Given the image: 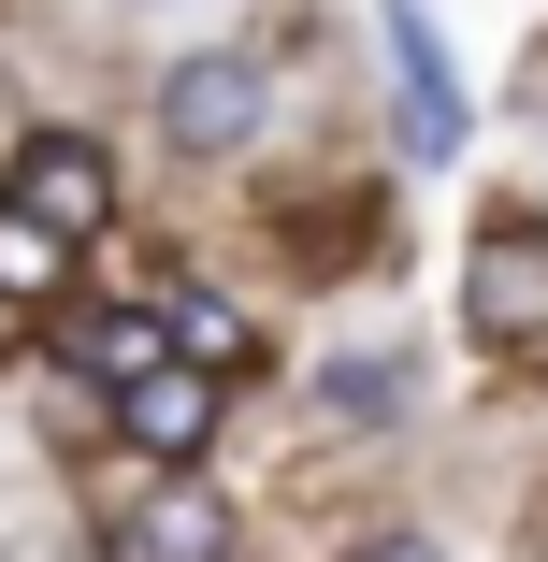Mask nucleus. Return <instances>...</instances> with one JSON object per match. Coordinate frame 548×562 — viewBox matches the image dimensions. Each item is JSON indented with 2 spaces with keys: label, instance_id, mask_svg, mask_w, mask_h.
Listing matches in <instances>:
<instances>
[{
  "label": "nucleus",
  "instance_id": "obj_2",
  "mask_svg": "<svg viewBox=\"0 0 548 562\" xmlns=\"http://www.w3.org/2000/svg\"><path fill=\"white\" fill-rule=\"evenodd\" d=\"M260 116H275V72L260 58H174L159 72V145L174 159H246Z\"/></svg>",
  "mask_w": 548,
  "mask_h": 562
},
{
  "label": "nucleus",
  "instance_id": "obj_4",
  "mask_svg": "<svg viewBox=\"0 0 548 562\" xmlns=\"http://www.w3.org/2000/svg\"><path fill=\"white\" fill-rule=\"evenodd\" d=\"M116 447L159 476H202V447H216V375L202 361H159L145 390H116Z\"/></svg>",
  "mask_w": 548,
  "mask_h": 562
},
{
  "label": "nucleus",
  "instance_id": "obj_10",
  "mask_svg": "<svg viewBox=\"0 0 548 562\" xmlns=\"http://www.w3.org/2000/svg\"><path fill=\"white\" fill-rule=\"evenodd\" d=\"M216 347L246 361V317H232V303H174V361H202V375H216Z\"/></svg>",
  "mask_w": 548,
  "mask_h": 562
},
{
  "label": "nucleus",
  "instance_id": "obj_9",
  "mask_svg": "<svg viewBox=\"0 0 548 562\" xmlns=\"http://www.w3.org/2000/svg\"><path fill=\"white\" fill-rule=\"evenodd\" d=\"M317 404H333L347 432H376V418H404V361H333V375H317Z\"/></svg>",
  "mask_w": 548,
  "mask_h": 562
},
{
  "label": "nucleus",
  "instance_id": "obj_7",
  "mask_svg": "<svg viewBox=\"0 0 548 562\" xmlns=\"http://www.w3.org/2000/svg\"><path fill=\"white\" fill-rule=\"evenodd\" d=\"M116 562H232V505H216L202 476H174V491H145L116 519Z\"/></svg>",
  "mask_w": 548,
  "mask_h": 562
},
{
  "label": "nucleus",
  "instance_id": "obj_1",
  "mask_svg": "<svg viewBox=\"0 0 548 562\" xmlns=\"http://www.w3.org/2000/svg\"><path fill=\"white\" fill-rule=\"evenodd\" d=\"M462 317L491 331L505 361H548V216H534V202L477 216V246H462Z\"/></svg>",
  "mask_w": 548,
  "mask_h": 562
},
{
  "label": "nucleus",
  "instance_id": "obj_8",
  "mask_svg": "<svg viewBox=\"0 0 548 562\" xmlns=\"http://www.w3.org/2000/svg\"><path fill=\"white\" fill-rule=\"evenodd\" d=\"M58 289H72V232L30 216V202H0V303H58Z\"/></svg>",
  "mask_w": 548,
  "mask_h": 562
},
{
  "label": "nucleus",
  "instance_id": "obj_3",
  "mask_svg": "<svg viewBox=\"0 0 548 562\" xmlns=\"http://www.w3.org/2000/svg\"><path fill=\"white\" fill-rule=\"evenodd\" d=\"M0 202H30V216H58V232L87 246L101 216H116V159H101L87 131H30L15 159H0Z\"/></svg>",
  "mask_w": 548,
  "mask_h": 562
},
{
  "label": "nucleus",
  "instance_id": "obj_6",
  "mask_svg": "<svg viewBox=\"0 0 548 562\" xmlns=\"http://www.w3.org/2000/svg\"><path fill=\"white\" fill-rule=\"evenodd\" d=\"M58 361L101 375V390H145L174 361V303H87V317H58Z\"/></svg>",
  "mask_w": 548,
  "mask_h": 562
},
{
  "label": "nucleus",
  "instance_id": "obj_5",
  "mask_svg": "<svg viewBox=\"0 0 548 562\" xmlns=\"http://www.w3.org/2000/svg\"><path fill=\"white\" fill-rule=\"evenodd\" d=\"M376 44H390V72H404V145H418V159H462V72H448V44H433V15L390 0Z\"/></svg>",
  "mask_w": 548,
  "mask_h": 562
},
{
  "label": "nucleus",
  "instance_id": "obj_11",
  "mask_svg": "<svg viewBox=\"0 0 548 562\" xmlns=\"http://www.w3.org/2000/svg\"><path fill=\"white\" fill-rule=\"evenodd\" d=\"M347 562H462V548H433V533H361Z\"/></svg>",
  "mask_w": 548,
  "mask_h": 562
}]
</instances>
